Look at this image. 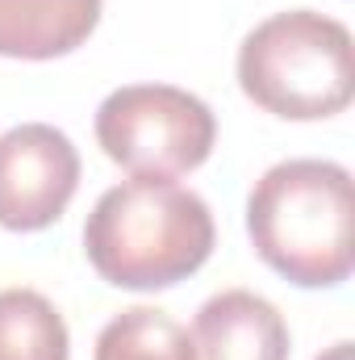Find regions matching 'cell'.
Returning <instances> with one entry per match:
<instances>
[{
	"mask_svg": "<svg viewBox=\"0 0 355 360\" xmlns=\"http://www.w3.org/2000/svg\"><path fill=\"white\" fill-rule=\"evenodd\" d=\"M351 172L330 160H284L247 197L255 256L301 289H330L351 276Z\"/></svg>",
	"mask_w": 355,
	"mask_h": 360,
	"instance_id": "7a4b0ae2",
	"label": "cell"
},
{
	"mask_svg": "<svg viewBox=\"0 0 355 360\" xmlns=\"http://www.w3.org/2000/svg\"><path fill=\"white\" fill-rule=\"evenodd\" d=\"M213 239L205 197L172 180H121L100 193L84 222V252L100 281L138 293L188 281L209 260Z\"/></svg>",
	"mask_w": 355,
	"mask_h": 360,
	"instance_id": "6da1fadb",
	"label": "cell"
},
{
	"mask_svg": "<svg viewBox=\"0 0 355 360\" xmlns=\"http://www.w3.org/2000/svg\"><path fill=\"white\" fill-rule=\"evenodd\" d=\"M67 323L38 289H0V360H67Z\"/></svg>",
	"mask_w": 355,
	"mask_h": 360,
	"instance_id": "ba28073f",
	"label": "cell"
},
{
	"mask_svg": "<svg viewBox=\"0 0 355 360\" xmlns=\"http://www.w3.org/2000/svg\"><path fill=\"white\" fill-rule=\"evenodd\" d=\"M105 0H0L4 59H59L84 46Z\"/></svg>",
	"mask_w": 355,
	"mask_h": 360,
	"instance_id": "52a82bcc",
	"label": "cell"
},
{
	"mask_svg": "<svg viewBox=\"0 0 355 360\" xmlns=\"http://www.w3.org/2000/svg\"><path fill=\"white\" fill-rule=\"evenodd\" d=\"M318 360H355V352H351V340H339L335 348H326Z\"/></svg>",
	"mask_w": 355,
	"mask_h": 360,
	"instance_id": "30bf717a",
	"label": "cell"
},
{
	"mask_svg": "<svg viewBox=\"0 0 355 360\" xmlns=\"http://www.w3.org/2000/svg\"><path fill=\"white\" fill-rule=\"evenodd\" d=\"M213 109L176 84H126L96 109V143L130 176L172 180L213 151Z\"/></svg>",
	"mask_w": 355,
	"mask_h": 360,
	"instance_id": "277c9868",
	"label": "cell"
},
{
	"mask_svg": "<svg viewBox=\"0 0 355 360\" xmlns=\"http://www.w3.org/2000/svg\"><path fill=\"white\" fill-rule=\"evenodd\" d=\"M239 84L284 122L335 117L355 96L351 30L314 8L276 13L243 38Z\"/></svg>",
	"mask_w": 355,
	"mask_h": 360,
	"instance_id": "3957f363",
	"label": "cell"
},
{
	"mask_svg": "<svg viewBox=\"0 0 355 360\" xmlns=\"http://www.w3.org/2000/svg\"><path fill=\"white\" fill-rule=\"evenodd\" d=\"M80 188V151L46 122L0 134V226L46 231L63 218Z\"/></svg>",
	"mask_w": 355,
	"mask_h": 360,
	"instance_id": "5b68a950",
	"label": "cell"
},
{
	"mask_svg": "<svg viewBox=\"0 0 355 360\" xmlns=\"http://www.w3.org/2000/svg\"><path fill=\"white\" fill-rule=\"evenodd\" d=\"M192 344L201 360H288V323L260 293L226 289L196 310Z\"/></svg>",
	"mask_w": 355,
	"mask_h": 360,
	"instance_id": "8992f818",
	"label": "cell"
},
{
	"mask_svg": "<svg viewBox=\"0 0 355 360\" xmlns=\"http://www.w3.org/2000/svg\"><path fill=\"white\" fill-rule=\"evenodd\" d=\"M92 360H196V344L168 310L130 306L100 327Z\"/></svg>",
	"mask_w": 355,
	"mask_h": 360,
	"instance_id": "9c48e42d",
	"label": "cell"
}]
</instances>
